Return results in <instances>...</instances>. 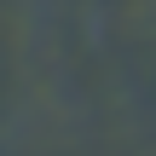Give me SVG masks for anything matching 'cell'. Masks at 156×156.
<instances>
[]
</instances>
